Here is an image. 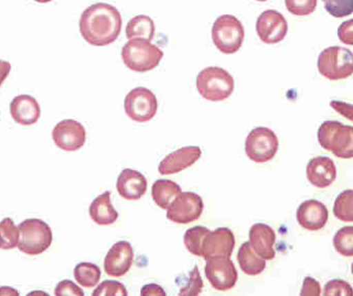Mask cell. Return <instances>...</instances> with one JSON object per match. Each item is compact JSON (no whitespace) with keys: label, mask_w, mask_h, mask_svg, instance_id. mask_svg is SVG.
Listing matches in <instances>:
<instances>
[{"label":"cell","mask_w":353,"mask_h":296,"mask_svg":"<svg viewBox=\"0 0 353 296\" xmlns=\"http://www.w3.org/2000/svg\"><path fill=\"white\" fill-rule=\"evenodd\" d=\"M20 231L10 218L0 222V249L10 250L18 246Z\"/></svg>","instance_id":"28"},{"label":"cell","mask_w":353,"mask_h":296,"mask_svg":"<svg viewBox=\"0 0 353 296\" xmlns=\"http://www.w3.org/2000/svg\"><path fill=\"white\" fill-rule=\"evenodd\" d=\"M256 1L265 2L268 1V0H256Z\"/></svg>","instance_id":"44"},{"label":"cell","mask_w":353,"mask_h":296,"mask_svg":"<svg viewBox=\"0 0 353 296\" xmlns=\"http://www.w3.org/2000/svg\"><path fill=\"white\" fill-rule=\"evenodd\" d=\"M285 6L294 16H308L316 8L317 0H285Z\"/></svg>","instance_id":"33"},{"label":"cell","mask_w":353,"mask_h":296,"mask_svg":"<svg viewBox=\"0 0 353 296\" xmlns=\"http://www.w3.org/2000/svg\"><path fill=\"white\" fill-rule=\"evenodd\" d=\"M245 39L244 26L232 14L218 17L212 28L214 45L223 54H234L242 47Z\"/></svg>","instance_id":"6"},{"label":"cell","mask_w":353,"mask_h":296,"mask_svg":"<svg viewBox=\"0 0 353 296\" xmlns=\"http://www.w3.org/2000/svg\"><path fill=\"white\" fill-rule=\"evenodd\" d=\"M325 296H353V289L343 280H332L327 283L323 289Z\"/></svg>","instance_id":"35"},{"label":"cell","mask_w":353,"mask_h":296,"mask_svg":"<svg viewBox=\"0 0 353 296\" xmlns=\"http://www.w3.org/2000/svg\"><path fill=\"white\" fill-rule=\"evenodd\" d=\"M288 21L277 10H268L257 19L256 32L263 43L275 45L285 39L288 34Z\"/></svg>","instance_id":"12"},{"label":"cell","mask_w":353,"mask_h":296,"mask_svg":"<svg viewBox=\"0 0 353 296\" xmlns=\"http://www.w3.org/2000/svg\"><path fill=\"white\" fill-rule=\"evenodd\" d=\"M203 202L199 194L181 192L168 209L167 218L178 224H189L203 214Z\"/></svg>","instance_id":"10"},{"label":"cell","mask_w":353,"mask_h":296,"mask_svg":"<svg viewBox=\"0 0 353 296\" xmlns=\"http://www.w3.org/2000/svg\"><path fill=\"white\" fill-rule=\"evenodd\" d=\"M91 219L99 225H111L117 221L119 214L111 202V192L97 196L89 208Z\"/></svg>","instance_id":"22"},{"label":"cell","mask_w":353,"mask_h":296,"mask_svg":"<svg viewBox=\"0 0 353 296\" xmlns=\"http://www.w3.org/2000/svg\"><path fill=\"white\" fill-rule=\"evenodd\" d=\"M205 262V277L214 289L228 291L236 286L238 272L230 257L211 258Z\"/></svg>","instance_id":"11"},{"label":"cell","mask_w":353,"mask_h":296,"mask_svg":"<svg viewBox=\"0 0 353 296\" xmlns=\"http://www.w3.org/2000/svg\"><path fill=\"white\" fill-rule=\"evenodd\" d=\"M352 276H353V264H352Z\"/></svg>","instance_id":"45"},{"label":"cell","mask_w":353,"mask_h":296,"mask_svg":"<svg viewBox=\"0 0 353 296\" xmlns=\"http://www.w3.org/2000/svg\"><path fill=\"white\" fill-rule=\"evenodd\" d=\"M57 296H84L82 289L70 280L61 281L55 288Z\"/></svg>","instance_id":"36"},{"label":"cell","mask_w":353,"mask_h":296,"mask_svg":"<svg viewBox=\"0 0 353 296\" xmlns=\"http://www.w3.org/2000/svg\"><path fill=\"white\" fill-rule=\"evenodd\" d=\"M279 140L273 130L268 127L254 128L247 136L245 152L249 159L256 163L272 160L277 154Z\"/></svg>","instance_id":"8"},{"label":"cell","mask_w":353,"mask_h":296,"mask_svg":"<svg viewBox=\"0 0 353 296\" xmlns=\"http://www.w3.org/2000/svg\"><path fill=\"white\" fill-rule=\"evenodd\" d=\"M74 276L81 286L93 288L101 281V271L97 264L81 262L74 268Z\"/></svg>","instance_id":"26"},{"label":"cell","mask_w":353,"mask_h":296,"mask_svg":"<svg viewBox=\"0 0 353 296\" xmlns=\"http://www.w3.org/2000/svg\"><path fill=\"white\" fill-rule=\"evenodd\" d=\"M197 91L209 101H222L234 92V80L230 72L218 66H210L196 78Z\"/></svg>","instance_id":"4"},{"label":"cell","mask_w":353,"mask_h":296,"mask_svg":"<svg viewBox=\"0 0 353 296\" xmlns=\"http://www.w3.org/2000/svg\"><path fill=\"white\" fill-rule=\"evenodd\" d=\"M317 136L319 145L338 158H353V126L325 121L319 127Z\"/></svg>","instance_id":"3"},{"label":"cell","mask_w":353,"mask_h":296,"mask_svg":"<svg viewBox=\"0 0 353 296\" xmlns=\"http://www.w3.org/2000/svg\"><path fill=\"white\" fill-rule=\"evenodd\" d=\"M0 295H19V293L14 289L10 288V287H1L0 288Z\"/></svg>","instance_id":"42"},{"label":"cell","mask_w":353,"mask_h":296,"mask_svg":"<svg viewBox=\"0 0 353 296\" xmlns=\"http://www.w3.org/2000/svg\"><path fill=\"white\" fill-rule=\"evenodd\" d=\"M334 247L340 255L353 256V226L342 227L336 233L333 240Z\"/></svg>","instance_id":"30"},{"label":"cell","mask_w":353,"mask_h":296,"mask_svg":"<svg viewBox=\"0 0 353 296\" xmlns=\"http://www.w3.org/2000/svg\"><path fill=\"white\" fill-rule=\"evenodd\" d=\"M201 156L199 147H185L168 155L159 167L161 175H174L194 165Z\"/></svg>","instance_id":"17"},{"label":"cell","mask_w":353,"mask_h":296,"mask_svg":"<svg viewBox=\"0 0 353 296\" xmlns=\"http://www.w3.org/2000/svg\"><path fill=\"white\" fill-rule=\"evenodd\" d=\"M238 262L241 270L248 276H257L265 271V260L255 254L250 242L241 246L238 252Z\"/></svg>","instance_id":"23"},{"label":"cell","mask_w":353,"mask_h":296,"mask_svg":"<svg viewBox=\"0 0 353 296\" xmlns=\"http://www.w3.org/2000/svg\"><path fill=\"white\" fill-rule=\"evenodd\" d=\"M338 36L345 45H353V19L340 25L338 28Z\"/></svg>","instance_id":"37"},{"label":"cell","mask_w":353,"mask_h":296,"mask_svg":"<svg viewBox=\"0 0 353 296\" xmlns=\"http://www.w3.org/2000/svg\"><path fill=\"white\" fill-rule=\"evenodd\" d=\"M121 57L130 70L146 72L159 65L163 51L148 39H132L122 47Z\"/></svg>","instance_id":"2"},{"label":"cell","mask_w":353,"mask_h":296,"mask_svg":"<svg viewBox=\"0 0 353 296\" xmlns=\"http://www.w3.org/2000/svg\"><path fill=\"white\" fill-rule=\"evenodd\" d=\"M121 29V14L109 3L92 4L83 12L80 18V32L83 39L97 47L113 43L119 37Z\"/></svg>","instance_id":"1"},{"label":"cell","mask_w":353,"mask_h":296,"mask_svg":"<svg viewBox=\"0 0 353 296\" xmlns=\"http://www.w3.org/2000/svg\"><path fill=\"white\" fill-rule=\"evenodd\" d=\"M336 218L343 222H353V190H345L336 198L333 209Z\"/></svg>","instance_id":"27"},{"label":"cell","mask_w":353,"mask_h":296,"mask_svg":"<svg viewBox=\"0 0 353 296\" xmlns=\"http://www.w3.org/2000/svg\"><path fill=\"white\" fill-rule=\"evenodd\" d=\"M134 256V249L128 242H118L105 256V272L114 278L124 276L132 268Z\"/></svg>","instance_id":"15"},{"label":"cell","mask_w":353,"mask_h":296,"mask_svg":"<svg viewBox=\"0 0 353 296\" xmlns=\"http://www.w3.org/2000/svg\"><path fill=\"white\" fill-rule=\"evenodd\" d=\"M148 182L140 171L125 169L117 180V190L122 198L128 200H138L146 193Z\"/></svg>","instance_id":"21"},{"label":"cell","mask_w":353,"mask_h":296,"mask_svg":"<svg viewBox=\"0 0 353 296\" xmlns=\"http://www.w3.org/2000/svg\"><path fill=\"white\" fill-rule=\"evenodd\" d=\"M325 10L335 18H344L353 12V0H323Z\"/></svg>","instance_id":"31"},{"label":"cell","mask_w":353,"mask_h":296,"mask_svg":"<svg viewBox=\"0 0 353 296\" xmlns=\"http://www.w3.org/2000/svg\"><path fill=\"white\" fill-rule=\"evenodd\" d=\"M52 138L58 148L74 152L82 148L86 142V129L82 124L72 119L63 120L54 127Z\"/></svg>","instance_id":"13"},{"label":"cell","mask_w":353,"mask_h":296,"mask_svg":"<svg viewBox=\"0 0 353 296\" xmlns=\"http://www.w3.org/2000/svg\"><path fill=\"white\" fill-rule=\"evenodd\" d=\"M321 295V285L315 279L307 277L303 284L301 295L303 296H319Z\"/></svg>","instance_id":"38"},{"label":"cell","mask_w":353,"mask_h":296,"mask_svg":"<svg viewBox=\"0 0 353 296\" xmlns=\"http://www.w3.org/2000/svg\"><path fill=\"white\" fill-rule=\"evenodd\" d=\"M331 107L340 115L353 122V105L343 101H333Z\"/></svg>","instance_id":"39"},{"label":"cell","mask_w":353,"mask_h":296,"mask_svg":"<svg viewBox=\"0 0 353 296\" xmlns=\"http://www.w3.org/2000/svg\"><path fill=\"white\" fill-rule=\"evenodd\" d=\"M249 240L255 253L265 260L275 258L274 244L276 243V233L269 225L256 223L249 231Z\"/></svg>","instance_id":"19"},{"label":"cell","mask_w":353,"mask_h":296,"mask_svg":"<svg viewBox=\"0 0 353 296\" xmlns=\"http://www.w3.org/2000/svg\"><path fill=\"white\" fill-rule=\"evenodd\" d=\"M296 219L299 224L306 231H321L329 220V211L327 207L319 200H306L299 207Z\"/></svg>","instance_id":"16"},{"label":"cell","mask_w":353,"mask_h":296,"mask_svg":"<svg viewBox=\"0 0 353 296\" xmlns=\"http://www.w3.org/2000/svg\"><path fill=\"white\" fill-rule=\"evenodd\" d=\"M203 283L201 275H199V268L196 266L189 273L187 284L181 288L179 295L180 296H195L199 295L203 290Z\"/></svg>","instance_id":"32"},{"label":"cell","mask_w":353,"mask_h":296,"mask_svg":"<svg viewBox=\"0 0 353 296\" xmlns=\"http://www.w3.org/2000/svg\"><path fill=\"white\" fill-rule=\"evenodd\" d=\"M210 233L207 227L194 226L189 229L184 235L185 247L195 256H201L203 240Z\"/></svg>","instance_id":"29"},{"label":"cell","mask_w":353,"mask_h":296,"mask_svg":"<svg viewBox=\"0 0 353 296\" xmlns=\"http://www.w3.org/2000/svg\"><path fill=\"white\" fill-rule=\"evenodd\" d=\"M10 70H12V65H10V62L0 59V86L6 81V78H8Z\"/></svg>","instance_id":"41"},{"label":"cell","mask_w":353,"mask_h":296,"mask_svg":"<svg viewBox=\"0 0 353 296\" xmlns=\"http://www.w3.org/2000/svg\"><path fill=\"white\" fill-rule=\"evenodd\" d=\"M236 246V239L230 229L220 227L210 231L203 240L201 257L205 260L216 257H230Z\"/></svg>","instance_id":"14"},{"label":"cell","mask_w":353,"mask_h":296,"mask_svg":"<svg viewBox=\"0 0 353 296\" xmlns=\"http://www.w3.org/2000/svg\"><path fill=\"white\" fill-rule=\"evenodd\" d=\"M34 1L39 2V3H48V2L52 1V0H34Z\"/></svg>","instance_id":"43"},{"label":"cell","mask_w":353,"mask_h":296,"mask_svg":"<svg viewBox=\"0 0 353 296\" xmlns=\"http://www.w3.org/2000/svg\"><path fill=\"white\" fill-rule=\"evenodd\" d=\"M307 179L317 188H327L337 178V167L329 157L319 156L311 159L307 165Z\"/></svg>","instance_id":"18"},{"label":"cell","mask_w":353,"mask_h":296,"mask_svg":"<svg viewBox=\"0 0 353 296\" xmlns=\"http://www.w3.org/2000/svg\"><path fill=\"white\" fill-rule=\"evenodd\" d=\"M319 72L331 81L344 80L353 74V53L346 47L333 45L319 54Z\"/></svg>","instance_id":"7"},{"label":"cell","mask_w":353,"mask_h":296,"mask_svg":"<svg viewBox=\"0 0 353 296\" xmlns=\"http://www.w3.org/2000/svg\"><path fill=\"white\" fill-rule=\"evenodd\" d=\"M125 32L128 39H145L151 41L154 37V21L144 14L134 17L128 23Z\"/></svg>","instance_id":"25"},{"label":"cell","mask_w":353,"mask_h":296,"mask_svg":"<svg viewBox=\"0 0 353 296\" xmlns=\"http://www.w3.org/2000/svg\"><path fill=\"white\" fill-rule=\"evenodd\" d=\"M93 296H128L125 286L117 281H103L92 293Z\"/></svg>","instance_id":"34"},{"label":"cell","mask_w":353,"mask_h":296,"mask_svg":"<svg viewBox=\"0 0 353 296\" xmlns=\"http://www.w3.org/2000/svg\"><path fill=\"white\" fill-rule=\"evenodd\" d=\"M181 187L170 180H157L152 186V198L157 206L168 210L170 204L181 193Z\"/></svg>","instance_id":"24"},{"label":"cell","mask_w":353,"mask_h":296,"mask_svg":"<svg viewBox=\"0 0 353 296\" xmlns=\"http://www.w3.org/2000/svg\"><path fill=\"white\" fill-rule=\"evenodd\" d=\"M10 116L16 123L29 126L37 123L41 117V107L34 97L30 95H18L10 105Z\"/></svg>","instance_id":"20"},{"label":"cell","mask_w":353,"mask_h":296,"mask_svg":"<svg viewBox=\"0 0 353 296\" xmlns=\"http://www.w3.org/2000/svg\"><path fill=\"white\" fill-rule=\"evenodd\" d=\"M141 295L142 296H151V295H161L165 296V291L161 288V286L157 284H149L146 286L143 287L142 291H141Z\"/></svg>","instance_id":"40"},{"label":"cell","mask_w":353,"mask_h":296,"mask_svg":"<svg viewBox=\"0 0 353 296\" xmlns=\"http://www.w3.org/2000/svg\"><path fill=\"white\" fill-rule=\"evenodd\" d=\"M159 109V101L152 91L144 87L132 89L124 101L126 115L139 123L150 121Z\"/></svg>","instance_id":"9"},{"label":"cell","mask_w":353,"mask_h":296,"mask_svg":"<svg viewBox=\"0 0 353 296\" xmlns=\"http://www.w3.org/2000/svg\"><path fill=\"white\" fill-rule=\"evenodd\" d=\"M21 237L18 248L27 255L35 256L51 246L53 233L47 223L39 219H27L18 226Z\"/></svg>","instance_id":"5"}]
</instances>
